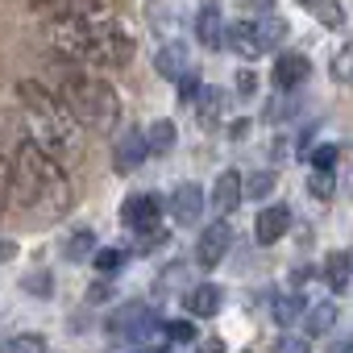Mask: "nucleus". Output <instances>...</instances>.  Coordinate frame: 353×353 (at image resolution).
<instances>
[{
	"label": "nucleus",
	"mask_w": 353,
	"mask_h": 353,
	"mask_svg": "<svg viewBox=\"0 0 353 353\" xmlns=\"http://www.w3.org/2000/svg\"><path fill=\"white\" fill-rule=\"evenodd\" d=\"M17 196V204L34 208V204H46L54 212H67L71 208V183L63 166L38 145V137H21L17 145V162H13V188H9V200Z\"/></svg>",
	"instance_id": "obj_1"
},
{
	"label": "nucleus",
	"mask_w": 353,
	"mask_h": 353,
	"mask_svg": "<svg viewBox=\"0 0 353 353\" xmlns=\"http://www.w3.org/2000/svg\"><path fill=\"white\" fill-rule=\"evenodd\" d=\"M63 108H67L83 129H92V133H112L117 121H121V100H117V92H112L104 79L83 75V71L67 75V83H63Z\"/></svg>",
	"instance_id": "obj_2"
},
{
	"label": "nucleus",
	"mask_w": 353,
	"mask_h": 353,
	"mask_svg": "<svg viewBox=\"0 0 353 353\" xmlns=\"http://www.w3.org/2000/svg\"><path fill=\"white\" fill-rule=\"evenodd\" d=\"M129 59H133V38H129L121 26H112V21H104V26L92 21V34H88V63H96V67H125Z\"/></svg>",
	"instance_id": "obj_3"
},
{
	"label": "nucleus",
	"mask_w": 353,
	"mask_h": 353,
	"mask_svg": "<svg viewBox=\"0 0 353 353\" xmlns=\"http://www.w3.org/2000/svg\"><path fill=\"white\" fill-rule=\"evenodd\" d=\"M112 336H129V341H141L150 328H154V307L150 303H125L121 312H112L108 316V324H104Z\"/></svg>",
	"instance_id": "obj_4"
},
{
	"label": "nucleus",
	"mask_w": 353,
	"mask_h": 353,
	"mask_svg": "<svg viewBox=\"0 0 353 353\" xmlns=\"http://www.w3.org/2000/svg\"><path fill=\"white\" fill-rule=\"evenodd\" d=\"M150 145H145V133L141 129H121L117 141H112V170L117 174H133L141 162H145Z\"/></svg>",
	"instance_id": "obj_5"
},
{
	"label": "nucleus",
	"mask_w": 353,
	"mask_h": 353,
	"mask_svg": "<svg viewBox=\"0 0 353 353\" xmlns=\"http://www.w3.org/2000/svg\"><path fill=\"white\" fill-rule=\"evenodd\" d=\"M229 241H233V229H229L225 221L208 225V229L200 233V245H196V266H200V270H216L221 258L229 254Z\"/></svg>",
	"instance_id": "obj_6"
},
{
	"label": "nucleus",
	"mask_w": 353,
	"mask_h": 353,
	"mask_svg": "<svg viewBox=\"0 0 353 353\" xmlns=\"http://www.w3.org/2000/svg\"><path fill=\"white\" fill-rule=\"evenodd\" d=\"M158 212H162V200L150 196V192H137V196H129L121 204V225L141 233V229H154L158 225Z\"/></svg>",
	"instance_id": "obj_7"
},
{
	"label": "nucleus",
	"mask_w": 353,
	"mask_h": 353,
	"mask_svg": "<svg viewBox=\"0 0 353 353\" xmlns=\"http://www.w3.org/2000/svg\"><path fill=\"white\" fill-rule=\"evenodd\" d=\"M17 96H21V104H26L34 117H42L46 125L63 121V104H59V100H54V96H50L38 79H21V83H17Z\"/></svg>",
	"instance_id": "obj_8"
},
{
	"label": "nucleus",
	"mask_w": 353,
	"mask_h": 353,
	"mask_svg": "<svg viewBox=\"0 0 353 353\" xmlns=\"http://www.w3.org/2000/svg\"><path fill=\"white\" fill-rule=\"evenodd\" d=\"M200 212H204V192L196 183H179V188H174V196H170V216L174 221H179V225H196Z\"/></svg>",
	"instance_id": "obj_9"
},
{
	"label": "nucleus",
	"mask_w": 353,
	"mask_h": 353,
	"mask_svg": "<svg viewBox=\"0 0 353 353\" xmlns=\"http://www.w3.org/2000/svg\"><path fill=\"white\" fill-rule=\"evenodd\" d=\"M245 196H241V174L237 170H221L216 174V183H212V208L221 212V216H229V212H237V204H241Z\"/></svg>",
	"instance_id": "obj_10"
},
{
	"label": "nucleus",
	"mask_w": 353,
	"mask_h": 353,
	"mask_svg": "<svg viewBox=\"0 0 353 353\" xmlns=\"http://www.w3.org/2000/svg\"><path fill=\"white\" fill-rule=\"evenodd\" d=\"M307 75H312V63H307L303 54L291 50V54H279V59H274V88H279V92H295Z\"/></svg>",
	"instance_id": "obj_11"
},
{
	"label": "nucleus",
	"mask_w": 353,
	"mask_h": 353,
	"mask_svg": "<svg viewBox=\"0 0 353 353\" xmlns=\"http://www.w3.org/2000/svg\"><path fill=\"white\" fill-rule=\"evenodd\" d=\"M221 303H225V291H221L216 283H200V287L183 291V307H188V316L208 320V316H216V312H221Z\"/></svg>",
	"instance_id": "obj_12"
},
{
	"label": "nucleus",
	"mask_w": 353,
	"mask_h": 353,
	"mask_svg": "<svg viewBox=\"0 0 353 353\" xmlns=\"http://www.w3.org/2000/svg\"><path fill=\"white\" fill-rule=\"evenodd\" d=\"M287 229H291V212H287L283 204H270V208H262V212H258L254 237H258V245H274Z\"/></svg>",
	"instance_id": "obj_13"
},
{
	"label": "nucleus",
	"mask_w": 353,
	"mask_h": 353,
	"mask_svg": "<svg viewBox=\"0 0 353 353\" xmlns=\"http://www.w3.org/2000/svg\"><path fill=\"white\" fill-rule=\"evenodd\" d=\"M196 34H200V46H208V50H221V46H225L229 26H225V17H221L216 5H204V9H200V17H196Z\"/></svg>",
	"instance_id": "obj_14"
},
{
	"label": "nucleus",
	"mask_w": 353,
	"mask_h": 353,
	"mask_svg": "<svg viewBox=\"0 0 353 353\" xmlns=\"http://www.w3.org/2000/svg\"><path fill=\"white\" fill-rule=\"evenodd\" d=\"M225 46H233L241 59H258V54H266V42H262V34H258V21H237V26H229Z\"/></svg>",
	"instance_id": "obj_15"
},
{
	"label": "nucleus",
	"mask_w": 353,
	"mask_h": 353,
	"mask_svg": "<svg viewBox=\"0 0 353 353\" xmlns=\"http://www.w3.org/2000/svg\"><path fill=\"white\" fill-rule=\"evenodd\" d=\"M108 5L112 0H38V9L50 13V17H83V21H92Z\"/></svg>",
	"instance_id": "obj_16"
},
{
	"label": "nucleus",
	"mask_w": 353,
	"mask_h": 353,
	"mask_svg": "<svg viewBox=\"0 0 353 353\" xmlns=\"http://www.w3.org/2000/svg\"><path fill=\"white\" fill-rule=\"evenodd\" d=\"M154 67H158V75H162V79H174V83H179V75L192 67V63H188V46H179V42L162 46V50H158V59H154Z\"/></svg>",
	"instance_id": "obj_17"
},
{
	"label": "nucleus",
	"mask_w": 353,
	"mask_h": 353,
	"mask_svg": "<svg viewBox=\"0 0 353 353\" xmlns=\"http://www.w3.org/2000/svg\"><path fill=\"white\" fill-rule=\"evenodd\" d=\"M349 274H353V258H349L345 250H332V254L324 258V283H328L332 291H345V287H349Z\"/></svg>",
	"instance_id": "obj_18"
},
{
	"label": "nucleus",
	"mask_w": 353,
	"mask_h": 353,
	"mask_svg": "<svg viewBox=\"0 0 353 353\" xmlns=\"http://www.w3.org/2000/svg\"><path fill=\"white\" fill-rule=\"evenodd\" d=\"M299 5H303L324 30H341V26H345V9L336 5V0H299Z\"/></svg>",
	"instance_id": "obj_19"
},
{
	"label": "nucleus",
	"mask_w": 353,
	"mask_h": 353,
	"mask_svg": "<svg viewBox=\"0 0 353 353\" xmlns=\"http://www.w3.org/2000/svg\"><path fill=\"white\" fill-rule=\"evenodd\" d=\"M332 324H336V307L332 303H316L307 312V320H303V332L307 336H324V332H332Z\"/></svg>",
	"instance_id": "obj_20"
},
{
	"label": "nucleus",
	"mask_w": 353,
	"mask_h": 353,
	"mask_svg": "<svg viewBox=\"0 0 353 353\" xmlns=\"http://www.w3.org/2000/svg\"><path fill=\"white\" fill-rule=\"evenodd\" d=\"M274 170H254L250 179H241V196H250V200H266L270 192H274Z\"/></svg>",
	"instance_id": "obj_21"
},
{
	"label": "nucleus",
	"mask_w": 353,
	"mask_h": 353,
	"mask_svg": "<svg viewBox=\"0 0 353 353\" xmlns=\"http://www.w3.org/2000/svg\"><path fill=\"white\" fill-rule=\"evenodd\" d=\"M145 145H150V154H166L174 145V121H154L145 129Z\"/></svg>",
	"instance_id": "obj_22"
},
{
	"label": "nucleus",
	"mask_w": 353,
	"mask_h": 353,
	"mask_svg": "<svg viewBox=\"0 0 353 353\" xmlns=\"http://www.w3.org/2000/svg\"><path fill=\"white\" fill-rule=\"evenodd\" d=\"M307 192L324 204V200H332V192H336V174L332 170H316L312 166V174H307Z\"/></svg>",
	"instance_id": "obj_23"
},
{
	"label": "nucleus",
	"mask_w": 353,
	"mask_h": 353,
	"mask_svg": "<svg viewBox=\"0 0 353 353\" xmlns=\"http://www.w3.org/2000/svg\"><path fill=\"white\" fill-rule=\"evenodd\" d=\"M125 258H129L125 250H117V245H108V250H96V254H92V266H96L100 274H117V270L125 266Z\"/></svg>",
	"instance_id": "obj_24"
},
{
	"label": "nucleus",
	"mask_w": 353,
	"mask_h": 353,
	"mask_svg": "<svg viewBox=\"0 0 353 353\" xmlns=\"http://www.w3.org/2000/svg\"><path fill=\"white\" fill-rule=\"evenodd\" d=\"M88 254H96V233H92V229H79V233H71V241H67V258L83 262Z\"/></svg>",
	"instance_id": "obj_25"
},
{
	"label": "nucleus",
	"mask_w": 353,
	"mask_h": 353,
	"mask_svg": "<svg viewBox=\"0 0 353 353\" xmlns=\"http://www.w3.org/2000/svg\"><path fill=\"white\" fill-rule=\"evenodd\" d=\"M162 332H166V341H174V345H192V341L200 336V328H196L192 320H170V324H162Z\"/></svg>",
	"instance_id": "obj_26"
},
{
	"label": "nucleus",
	"mask_w": 353,
	"mask_h": 353,
	"mask_svg": "<svg viewBox=\"0 0 353 353\" xmlns=\"http://www.w3.org/2000/svg\"><path fill=\"white\" fill-rule=\"evenodd\" d=\"M221 100H225V96H221L216 88H200V96H196V104H200V117H204L208 125H212V121L221 117Z\"/></svg>",
	"instance_id": "obj_27"
},
{
	"label": "nucleus",
	"mask_w": 353,
	"mask_h": 353,
	"mask_svg": "<svg viewBox=\"0 0 353 353\" xmlns=\"http://www.w3.org/2000/svg\"><path fill=\"white\" fill-rule=\"evenodd\" d=\"M299 312H303V295H283V299H274V320H279V324H291Z\"/></svg>",
	"instance_id": "obj_28"
},
{
	"label": "nucleus",
	"mask_w": 353,
	"mask_h": 353,
	"mask_svg": "<svg viewBox=\"0 0 353 353\" xmlns=\"http://www.w3.org/2000/svg\"><path fill=\"white\" fill-rule=\"evenodd\" d=\"M258 34H262L266 50H270V46H279V42L287 38V21H279V17H266V21H258Z\"/></svg>",
	"instance_id": "obj_29"
},
{
	"label": "nucleus",
	"mask_w": 353,
	"mask_h": 353,
	"mask_svg": "<svg viewBox=\"0 0 353 353\" xmlns=\"http://www.w3.org/2000/svg\"><path fill=\"white\" fill-rule=\"evenodd\" d=\"M332 79H336V83H353V46L336 50V59H332Z\"/></svg>",
	"instance_id": "obj_30"
},
{
	"label": "nucleus",
	"mask_w": 353,
	"mask_h": 353,
	"mask_svg": "<svg viewBox=\"0 0 353 353\" xmlns=\"http://www.w3.org/2000/svg\"><path fill=\"white\" fill-rule=\"evenodd\" d=\"M5 353H46V341H42L38 332H21L17 341H9Z\"/></svg>",
	"instance_id": "obj_31"
},
{
	"label": "nucleus",
	"mask_w": 353,
	"mask_h": 353,
	"mask_svg": "<svg viewBox=\"0 0 353 353\" xmlns=\"http://www.w3.org/2000/svg\"><path fill=\"white\" fill-rule=\"evenodd\" d=\"M200 88H204V83H200V75H196V71L188 67V71L179 75V100H183V104H196V96H200Z\"/></svg>",
	"instance_id": "obj_32"
},
{
	"label": "nucleus",
	"mask_w": 353,
	"mask_h": 353,
	"mask_svg": "<svg viewBox=\"0 0 353 353\" xmlns=\"http://www.w3.org/2000/svg\"><path fill=\"white\" fill-rule=\"evenodd\" d=\"M21 287L34 291V295H50V291H54V279H50V270H34V274L21 279Z\"/></svg>",
	"instance_id": "obj_33"
},
{
	"label": "nucleus",
	"mask_w": 353,
	"mask_h": 353,
	"mask_svg": "<svg viewBox=\"0 0 353 353\" xmlns=\"http://www.w3.org/2000/svg\"><path fill=\"white\" fill-rule=\"evenodd\" d=\"M270 353H312V345H307L303 336H279V341L270 345Z\"/></svg>",
	"instance_id": "obj_34"
},
{
	"label": "nucleus",
	"mask_w": 353,
	"mask_h": 353,
	"mask_svg": "<svg viewBox=\"0 0 353 353\" xmlns=\"http://www.w3.org/2000/svg\"><path fill=\"white\" fill-rule=\"evenodd\" d=\"M183 274H188V266H183V262H174V266L154 283V287H158V291H170V287H179V283H183Z\"/></svg>",
	"instance_id": "obj_35"
},
{
	"label": "nucleus",
	"mask_w": 353,
	"mask_h": 353,
	"mask_svg": "<svg viewBox=\"0 0 353 353\" xmlns=\"http://www.w3.org/2000/svg\"><path fill=\"white\" fill-rule=\"evenodd\" d=\"M336 145H320V150H312V166L316 170H332V162H336Z\"/></svg>",
	"instance_id": "obj_36"
},
{
	"label": "nucleus",
	"mask_w": 353,
	"mask_h": 353,
	"mask_svg": "<svg viewBox=\"0 0 353 353\" xmlns=\"http://www.w3.org/2000/svg\"><path fill=\"white\" fill-rule=\"evenodd\" d=\"M9 188H13V166L0 158V212H5V204H9Z\"/></svg>",
	"instance_id": "obj_37"
},
{
	"label": "nucleus",
	"mask_w": 353,
	"mask_h": 353,
	"mask_svg": "<svg viewBox=\"0 0 353 353\" xmlns=\"http://www.w3.org/2000/svg\"><path fill=\"white\" fill-rule=\"evenodd\" d=\"M141 233H145V237H141V241H137V250H141V254H145V250H158V245H162V241H166V233H162V229H158V225H154V229H141Z\"/></svg>",
	"instance_id": "obj_38"
},
{
	"label": "nucleus",
	"mask_w": 353,
	"mask_h": 353,
	"mask_svg": "<svg viewBox=\"0 0 353 353\" xmlns=\"http://www.w3.org/2000/svg\"><path fill=\"white\" fill-rule=\"evenodd\" d=\"M291 112H295V104H291V100H283V96H279V100H274V104H270V108H266V121H283V117H291Z\"/></svg>",
	"instance_id": "obj_39"
},
{
	"label": "nucleus",
	"mask_w": 353,
	"mask_h": 353,
	"mask_svg": "<svg viewBox=\"0 0 353 353\" xmlns=\"http://www.w3.org/2000/svg\"><path fill=\"white\" fill-rule=\"evenodd\" d=\"M237 92H241V96H254V92H258V75H254L250 67L237 75Z\"/></svg>",
	"instance_id": "obj_40"
},
{
	"label": "nucleus",
	"mask_w": 353,
	"mask_h": 353,
	"mask_svg": "<svg viewBox=\"0 0 353 353\" xmlns=\"http://www.w3.org/2000/svg\"><path fill=\"white\" fill-rule=\"evenodd\" d=\"M108 295H112V287H108V283H92V287H88V303H104Z\"/></svg>",
	"instance_id": "obj_41"
},
{
	"label": "nucleus",
	"mask_w": 353,
	"mask_h": 353,
	"mask_svg": "<svg viewBox=\"0 0 353 353\" xmlns=\"http://www.w3.org/2000/svg\"><path fill=\"white\" fill-rule=\"evenodd\" d=\"M241 5H245V9H254V13H270L274 0H241Z\"/></svg>",
	"instance_id": "obj_42"
},
{
	"label": "nucleus",
	"mask_w": 353,
	"mask_h": 353,
	"mask_svg": "<svg viewBox=\"0 0 353 353\" xmlns=\"http://www.w3.org/2000/svg\"><path fill=\"white\" fill-rule=\"evenodd\" d=\"M17 258V245L13 241H0V262H13Z\"/></svg>",
	"instance_id": "obj_43"
},
{
	"label": "nucleus",
	"mask_w": 353,
	"mask_h": 353,
	"mask_svg": "<svg viewBox=\"0 0 353 353\" xmlns=\"http://www.w3.org/2000/svg\"><path fill=\"white\" fill-rule=\"evenodd\" d=\"M245 129H250V121H237V125L229 129V137H245Z\"/></svg>",
	"instance_id": "obj_44"
},
{
	"label": "nucleus",
	"mask_w": 353,
	"mask_h": 353,
	"mask_svg": "<svg viewBox=\"0 0 353 353\" xmlns=\"http://www.w3.org/2000/svg\"><path fill=\"white\" fill-rule=\"evenodd\" d=\"M349 196H353V174H349Z\"/></svg>",
	"instance_id": "obj_45"
}]
</instances>
